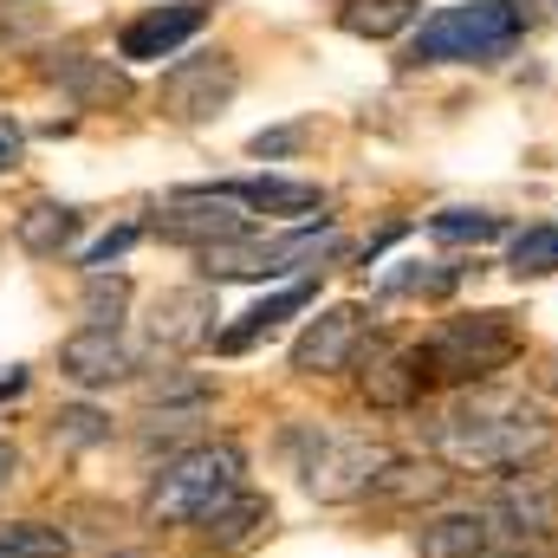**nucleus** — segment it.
Returning a JSON list of instances; mask_svg holds the SVG:
<instances>
[{
    "label": "nucleus",
    "instance_id": "0eeeda50",
    "mask_svg": "<svg viewBox=\"0 0 558 558\" xmlns=\"http://www.w3.org/2000/svg\"><path fill=\"white\" fill-rule=\"evenodd\" d=\"M384 468H390V448H384V441H364V435H318V448L305 454V494L344 507V500L377 494Z\"/></svg>",
    "mask_w": 558,
    "mask_h": 558
},
{
    "label": "nucleus",
    "instance_id": "c756f323",
    "mask_svg": "<svg viewBox=\"0 0 558 558\" xmlns=\"http://www.w3.org/2000/svg\"><path fill=\"white\" fill-rule=\"evenodd\" d=\"M299 143H305V124H286V131H260L247 149H254V156H286V149H299Z\"/></svg>",
    "mask_w": 558,
    "mask_h": 558
},
{
    "label": "nucleus",
    "instance_id": "a878e982",
    "mask_svg": "<svg viewBox=\"0 0 558 558\" xmlns=\"http://www.w3.org/2000/svg\"><path fill=\"white\" fill-rule=\"evenodd\" d=\"M461 267H435V260H397L390 274H384V292H397V299H435V292H448Z\"/></svg>",
    "mask_w": 558,
    "mask_h": 558
},
{
    "label": "nucleus",
    "instance_id": "4be33fe9",
    "mask_svg": "<svg viewBox=\"0 0 558 558\" xmlns=\"http://www.w3.org/2000/svg\"><path fill=\"white\" fill-rule=\"evenodd\" d=\"M377 494H384V500H410V507H416V500H441V494H448V474H441L435 461H403V454H390Z\"/></svg>",
    "mask_w": 558,
    "mask_h": 558
},
{
    "label": "nucleus",
    "instance_id": "9b49d317",
    "mask_svg": "<svg viewBox=\"0 0 558 558\" xmlns=\"http://www.w3.org/2000/svg\"><path fill=\"white\" fill-rule=\"evenodd\" d=\"M39 78H46V85H59L78 111H111V105H124V98H131L124 65L92 59V52H59V59H46V65H39Z\"/></svg>",
    "mask_w": 558,
    "mask_h": 558
},
{
    "label": "nucleus",
    "instance_id": "9d476101",
    "mask_svg": "<svg viewBox=\"0 0 558 558\" xmlns=\"http://www.w3.org/2000/svg\"><path fill=\"white\" fill-rule=\"evenodd\" d=\"M215 292L208 286H175V292H162L156 305H149V344L156 351H169V357H182V351H202V344H215Z\"/></svg>",
    "mask_w": 558,
    "mask_h": 558
},
{
    "label": "nucleus",
    "instance_id": "6e6552de",
    "mask_svg": "<svg viewBox=\"0 0 558 558\" xmlns=\"http://www.w3.org/2000/svg\"><path fill=\"white\" fill-rule=\"evenodd\" d=\"M234 92H241L234 59H228V52H195V59H175V65L162 72L156 105H162L169 124H208V118H221V111L234 105Z\"/></svg>",
    "mask_w": 558,
    "mask_h": 558
},
{
    "label": "nucleus",
    "instance_id": "7ed1b4c3",
    "mask_svg": "<svg viewBox=\"0 0 558 558\" xmlns=\"http://www.w3.org/2000/svg\"><path fill=\"white\" fill-rule=\"evenodd\" d=\"M241 474H247V461L234 441H202V448L175 454L169 468H156L143 513H149V526H202L241 494Z\"/></svg>",
    "mask_w": 558,
    "mask_h": 558
},
{
    "label": "nucleus",
    "instance_id": "bb28decb",
    "mask_svg": "<svg viewBox=\"0 0 558 558\" xmlns=\"http://www.w3.org/2000/svg\"><path fill=\"white\" fill-rule=\"evenodd\" d=\"M500 228H507V221L487 215V208H441V215H428V234H435V241H474V247H481V241H494Z\"/></svg>",
    "mask_w": 558,
    "mask_h": 558
},
{
    "label": "nucleus",
    "instance_id": "4468645a",
    "mask_svg": "<svg viewBox=\"0 0 558 558\" xmlns=\"http://www.w3.org/2000/svg\"><path fill=\"white\" fill-rule=\"evenodd\" d=\"M202 20H208V7H202V0L149 7V13H137V20L118 33V52H124V59H169L182 39H195V33H202Z\"/></svg>",
    "mask_w": 558,
    "mask_h": 558
},
{
    "label": "nucleus",
    "instance_id": "f257e3e1",
    "mask_svg": "<svg viewBox=\"0 0 558 558\" xmlns=\"http://www.w3.org/2000/svg\"><path fill=\"white\" fill-rule=\"evenodd\" d=\"M553 441V422L539 416L526 397H507L494 384L468 390L448 416L435 422V454L461 474H507V468H526L533 454H546Z\"/></svg>",
    "mask_w": 558,
    "mask_h": 558
},
{
    "label": "nucleus",
    "instance_id": "ddd939ff",
    "mask_svg": "<svg viewBox=\"0 0 558 558\" xmlns=\"http://www.w3.org/2000/svg\"><path fill=\"white\" fill-rule=\"evenodd\" d=\"M487 520H500L520 553H546L558 539V487H546V481H513V487L494 500Z\"/></svg>",
    "mask_w": 558,
    "mask_h": 558
},
{
    "label": "nucleus",
    "instance_id": "2eb2a0df",
    "mask_svg": "<svg viewBox=\"0 0 558 558\" xmlns=\"http://www.w3.org/2000/svg\"><path fill=\"white\" fill-rule=\"evenodd\" d=\"M267 526H274V500L241 487L215 520H202V546H208V553H254V546L267 539Z\"/></svg>",
    "mask_w": 558,
    "mask_h": 558
},
{
    "label": "nucleus",
    "instance_id": "7c9ffc66",
    "mask_svg": "<svg viewBox=\"0 0 558 558\" xmlns=\"http://www.w3.org/2000/svg\"><path fill=\"white\" fill-rule=\"evenodd\" d=\"M20 149H26V131H20L13 118H0V175H7L13 162H20Z\"/></svg>",
    "mask_w": 558,
    "mask_h": 558
},
{
    "label": "nucleus",
    "instance_id": "f03ea898",
    "mask_svg": "<svg viewBox=\"0 0 558 558\" xmlns=\"http://www.w3.org/2000/svg\"><path fill=\"white\" fill-rule=\"evenodd\" d=\"M526 33V7L513 0H461L422 20L403 65H500Z\"/></svg>",
    "mask_w": 558,
    "mask_h": 558
},
{
    "label": "nucleus",
    "instance_id": "aec40b11",
    "mask_svg": "<svg viewBox=\"0 0 558 558\" xmlns=\"http://www.w3.org/2000/svg\"><path fill=\"white\" fill-rule=\"evenodd\" d=\"M72 241H78V208H65V202H33L13 221V247L33 260H59Z\"/></svg>",
    "mask_w": 558,
    "mask_h": 558
},
{
    "label": "nucleus",
    "instance_id": "b1692460",
    "mask_svg": "<svg viewBox=\"0 0 558 558\" xmlns=\"http://www.w3.org/2000/svg\"><path fill=\"white\" fill-rule=\"evenodd\" d=\"M0 558H72V539L46 520H20V526H0Z\"/></svg>",
    "mask_w": 558,
    "mask_h": 558
},
{
    "label": "nucleus",
    "instance_id": "393cba45",
    "mask_svg": "<svg viewBox=\"0 0 558 558\" xmlns=\"http://www.w3.org/2000/svg\"><path fill=\"white\" fill-rule=\"evenodd\" d=\"M507 274H513V279H546V274H558V228H526V234H513Z\"/></svg>",
    "mask_w": 558,
    "mask_h": 558
},
{
    "label": "nucleus",
    "instance_id": "2f4dec72",
    "mask_svg": "<svg viewBox=\"0 0 558 558\" xmlns=\"http://www.w3.org/2000/svg\"><path fill=\"white\" fill-rule=\"evenodd\" d=\"M20 390H26V371H7V377H0V403H13Z\"/></svg>",
    "mask_w": 558,
    "mask_h": 558
},
{
    "label": "nucleus",
    "instance_id": "f704fd0d",
    "mask_svg": "<svg viewBox=\"0 0 558 558\" xmlns=\"http://www.w3.org/2000/svg\"><path fill=\"white\" fill-rule=\"evenodd\" d=\"M111 558H149V553H111Z\"/></svg>",
    "mask_w": 558,
    "mask_h": 558
},
{
    "label": "nucleus",
    "instance_id": "473e14b6",
    "mask_svg": "<svg viewBox=\"0 0 558 558\" xmlns=\"http://www.w3.org/2000/svg\"><path fill=\"white\" fill-rule=\"evenodd\" d=\"M539 390H546V397H558V351L539 364Z\"/></svg>",
    "mask_w": 558,
    "mask_h": 558
},
{
    "label": "nucleus",
    "instance_id": "423d86ee",
    "mask_svg": "<svg viewBox=\"0 0 558 558\" xmlns=\"http://www.w3.org/2000/svg\"><path fill=\"white\" fill-rule=\"evenodd\" d=\"M364 351H377V325L364 305H325L299 338H292V371L299 377H344L364 364Z\"/></svg>",
    "mask_w": 558,
    "mask_h": 558
},
{
    "label": "nucleus",
    "instance_id": "cd10ccee",
    "mask_svg": "<svg viewBox=\"0 0 558 558\" xmlns=\"http://www.w3.org/2000/svg\"><path fill=\"white\" fill-rule=\"evenodd\" d=\"M52 441H59V448H98V441H111V416H105V410L72 403V410H59V416H52Z\"/></svg>",
    "mask_w": 558,
    "mask_h": 558
},
{
    "label": "nucleus",
    "instance_id": "c85d7f7f",
    "mask_svg": "<svg viewBox=\"0 0 558 558\" xmlns=\"http://www.w3.org/2000/svg\"><path fill=\"white\" fill-rule=\"evenodd\" d=\"M137 234H143V228H111L105 241H92V247H85V274H105L118 254H131V247H137Z\"/></svg>",
    "mask_w": 558,
    "mask_h": 558
},
{
    "label": "nucleus",
    "instance_id": "39448f33",
    "mask_svg": "<svg viewBox=\"0 0 558 558\" xmlns=\"http://www.w3.org/2000/svg\"><path fill=\"white\" fill-rule=\"evenodd\" d=\"M338 254V228H292V234H241L228 247L202 254L208 279H286V274H318V260Z\"/></svg>",
    "mask_w": 558,
    "mask_h": 558
},
{
    "label": "nucleus",
    "instance_id": "1a4fd4ad",
    "mask_svg": "<svg viewBox=\"0 0 558 558\" xmlns=\"http://www.w3.org/2000/svg\"><path fill=\"white\" fill-rule=\"evenodd\" d=\"M156 234L175 241V247H228L247 234V208L228 202L221 189H175L162 208H156Z\"/></svg>",
    "mask_w": 558,
    "mask_h": 558
},
{
    "label": "nucleus",
    "instance_id": "f8f14e48",
    "mask_svg": "<svg viewBox=\"0 0 558 558\" xmlns=\"http://www.w3.org/2000/svg\"><path fill=\"white\" fill-rule=\"evenodd\" d=\"M59 377H72L78 390H105V384L137 377V357H131V344H124L118 331L85 325V331H72V338L59 344Z\"/></svg>",
    "mask_w": 558,
    "mask_h": 558
},
{
    "label": "nucleus",
    "instance_id": "412c9836",
    "mask_svg": "<svg viewBox=\"0 0 558 558\" xmlns=\"http://www.w3.org/2000/svg\"><path fill=\"white\" fill-rule=\"evenodd\" d=\"M416 0H344L338 7V26L357 33V39H397L403 26H416Z\"/></svg>",
    "mask_w": 558,
    "mask_h": 558
},
{
    "label": "nucleus",
    "instance_id": "dca6fc26",
    "mask_svg": "<svg viewBox=\"0 0 558 558\" xmlns=\"http://www.w3.org/2000/svg\"><path fill=\"white\" fill-rule=\"evenodd\" d=\"M428 397V377H422L416 351H371V371H364V403L371 410H416Z\"/></svg>",
    "mask_w": 558,
    "mask_h": 558
},
{
    "label": "nucleus",
    "instance_id": "20e7f679",
    "mask_svg": "<svg viewBox=\"0 0 558 558\" xmlns=\"http://www.w3.org/2000/svg\"><path fill=\"white\" fill-rule=\"evenodd\" d=\"M520 357V331H513V318L507 312H461V318H441L428 338L416 344V364L422 377H428V390L435 384H494L507 364Z\"/></svg>",
    "mask_w": 558,
    "mask_h": 558
},
{
    "label": "nucleus",
    "instance_id": "6ab92c4d",
    "mask_svg": "<svg viewBox=\"0 0 558 558\" xmlns=\"http://www.w3.org/2000/svg\"><path fill=\"white\" fill-rule=\"evenodd\" d=\"M312 299H318V286H312V279H299V286H286V292H274V299H260L254 312H241V325H228L215 344H221V351H254L260 338H274L286 318H299Z\"/></svg>",
    "mask_w": 558,
    "mask_h": 558
},
{
    "label": "nucleus",
    "instance_id": "72a5a7b5",
    "mask_svg": "<svg viewBox=\"0 0 558 558\" xmlns=\"http://www.w3.org/2000/svg\"><path fill=\"white\" fill-rule=\"evenodd\" d=\"M13 468H20V454H13V448L0 441V494H7V481H13Z\"/></svg>",
    "mask_w": 558,
    "mask_h": 558
},
{
    "label": "nucleus",
    "instance_id": "5701e85b",
    "mask_svg": "<svg viewBox=\"0 0 558 558\" xmlns=\"http://www.w3.org/2000/svg\"><path fill=\"white\" fill-rule=\"evenodd\" d=\"M124 305H131V279L85 274V292H78V312H85V325H98V331H118V325H124Z\"/></svg>",
    "mask_w": 558,
    "mask_h": 558
},
{
    "label": "nucleus",
    "instance_id": "f3484780",
    "mask_svg": "<svg viewBox=\"0 0 558 558\" xmlns=\"http://www.w3.org/2000/svg\"><path fill=\"white\" fill-rule=\"evenodd\" d=\"M422 558H487L494 553V520L487 513H428L416 526Z\"/></svg>",
    "mask_w": 558,
    "mask_h": 558
},
{
    "label": "nucleus",
    "instance_id": "a211bd4d",
    "mask_svg": "<svg viewBox=\"0 0 558 558\" xmlns=\"http://www.w3.org/2000/svg\"><path fill=\"white\" fill-rule=\"evenodd\" d=\"M228 202H241L247 215H312L325 208L318 182H286V175H247V182H215Z\"/></svg>",
    "mask_w": 558,
    "mask_h": 558
}]
</instances>
